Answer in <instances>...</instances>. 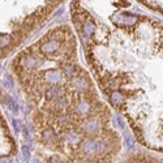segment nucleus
I'll list each match as a JSON object with an SVG mask.
<instances>
[{"label":"nucleus","mask_w":163,"mask_h":163,"mask_svg":"<svg viewBox=\"0 0 163 163\" xmlns=\"http://www.w3.org/2000/svg\"><path fill=\"white\" fill-rule=\"evenodd\" d=\"M98 128H99V121L97 120V119H89V120L85 123V125H84V129L86 131L87 133H94V132H97L98 131Z\"/></svg>","instance_id":"5"},{"label":"nucleus","mask_w":163,"mask_h":163,"mask_svg":"<svg viewBox=\"0 0 163 163\" xmlns=\"http://www.w3.org/2000/svg\"><path fill=\"white\" fill-rule=\"evenodd\" d=\"M22 64L25 65L26 68H35L39 65V60L34 56H26L25 59L22 60Z\"/></svg>","instance_id":"7"},{"label":"nucleus","mask_w":163,"mask_h":163,"mask_svg":"<svg viewBox=\"0 0 163 163\" xmlns=\"http://www.w3.org/2000/svg\"><path fill=\"white\" fill-rule=\"evenodd\" d=\"M0 163H11V159H8V158H1V162Z\"/></svg>","instance_id":"23"},{"label":"nucleus","mask_w":163,"mask_h":163,"mask_svg":"<svg viewBox=\"0 0 163 163\" xmlns=\"http://www.w3.org/2000/svg\"><path fill=\"white\" fill-rule=\"evenodd\" d=\"M43 140L47 141V142H52L55 141V132L51 129H47L43 132Z\"/></svg>","instance_id":"9"},{"label":"nucleus","mask_w":163,"mask_h":163,"mask_svg":"<svg viewBox=\"0 0 163 163\" xmlns=\"http://www.w3.org/2000/svg\"><path fill=\"white\" fill-rule=\"evenodd\" d=\"M116 121L119 123V125L121 126V128H125V125H124V123H123V120H121L120 118H116Z\"/></svg>","instance_id":"20"},{"label":"nucleus","mask_w":163,"mask_h":163,"mask_svg":"<svg viewBox=\"0 0 163 163\" xmlns=\"http://www.w3.org/2000/svg\"><path fill=\"white\" fill-rule=\"evenodd\" d=\"M107 149H108V146H107L106 142H99V146H98V153H106Z\"/></svg>","instance_id":"17"},{"label":"nucleus","mask_w":163,"mask_h":163,"mask_svg":"<svg viewBox=\"0 0 163 163\" xmlns=\"http://www.w3.org/2000/svg\"><path fill=\"white\" fill-rule=\"evenodd\" d=\"M125 143L126 146L129 147H133V145H135V140H133V137H131V136H125Z\"/></svg>","instance_id":"16"},{"label":"nucleus","mask_w":163,"mask_h":163,"mask_svg":"<svg viewBox=\"0 0 163 163\" xmlns=\"http://www.w3.org/2000/svg\"><path fill=\"white\" fill-rule=\"evenodd\" d=\"M46 97H47V99H52V98H55V97L59 99L64 95H63V90L60 89V87L55 86V87H51L47 93H46Z\"/></svg>","instance_id":"6"},{"label":"nucleus","mask_w":163,"mask_h":163,"mask_svg":"<svg viewBox=\"0 0 163 163\" xmlns=\"http://www.w3.org/2000/svg\"><path fill=\"white\" fill-rule=\"evenodd\" d=\"M12 123H13V126H14V129H16L17 132H18V131H20V128H18V123H17L16 120H13V121H12Z\"/></svg>","instance_id":"21"},{"label":"nucleus","mask_w":163,"mask_h":163,"mask_svg":"<svg viewBox=\"0 0 163 163\" xmlns=\"http://www.w3.org/2000/svg\"><path fill=\"white\" fill-rule=\"evenodd\" d=\"M45 78L50 84H56V82H59L62 80V73H60L59 70L50 69L47 72H45Z\"/></svg>","instance_id":"4"},{"label":"nucleus","mask_w":163,"mask_h":163,"mask_svg":"<svg viewBox=\"0 0 163 163\" xmlns=\"http://www.w3.org/2000/svg\"><path fill=\"white\" fill-rule=\"evenodd\" d=\"M86 81H85V80L84 78H77L76 80V81H74L73 82V86L74 87H76V89L77 90H86Z\"/></svg>","instance_id":"10"},{"label":"nucleus","mask_w":163,"mask_h":163,"mask_svg":"<svg viewBox=\"0 0 163 163\" xmlns=\"http://www.w3.org/2000/svg\"><path fill=\"white\" fill-rule=\"evenodd\" d=\"M111 20L115 21L116 24H136L137 22V17L135 16H123V14H115L111 17Z\"/></svg>","instance_id":"3"},{"label":"nucleus","mask_w":163,"mask_h":163,"mask_svg":"<svg viewBox=\"0 0 163 163\" xmlns=\"http://www.w3.org/2000/svg\"><path fill=\"white\" fill-rule=\"evenodd\" d=\"M98 146H99V142L94 140H86L84 143H82V150L84 153L89 155H93L95 153H98Z\"/></svg>","instance_id":"1"},{"label":"nucleus","mask_w":163,"mask_h":163,"mask_svg":"<svg viewBox=\"0 0 163 163\" xmlns=\"http://www.w3.org/2000/svg\"><path fill=\"white\" fill-rule=\"evenodd\" d=\"M110 85H111V86H112V87H115L116 85H119L118 80H114V81H111V82H110Z\"/></svg>","instance_id":"22"},{"label":"nucleus","mask_w":163,"mask_h":163,"mask_svg":"<svg viewBox=\"0 0 163 163\" xmlns=\"http://www.w3.org/2000/svg\"><path fill=\"white\" fill-rule=\"evenodd\" d=\"M121 101H123V95H121L119 91H114V93L111 94V102H112L114 104H119Z\"/></svg>","instance_id":"12"},{"label":"nucleus","mask_w":163,"mask_h":163,"mask_svg":"<svg viewBox=\"0 0 163 163\" xmlns=\"http://www.w3.org/2000/svg\"><path fill=\"white\" fill-rule=\"evenodd\" d=\"M22 155L25 159H29L30 158V149L28 146H22Z\"/></svg>","instance_id":"19"},{"label":"nucleus","mask_w":163,"mask_h":163,"mask_svg":"<svg viewBox=\"0 0 163 163\" xmlns=\"http://www.w3.org/2000/svg\"><path fill=\"white\" fill-rule=\"evenodd\" d=\"M55 103H56L57 108H63V107H67V106H68L69 101H68L67 97H62V98H59L56 102H55Z\"/></svg>","instance_id":"13"},{"label":"nucleus","mask_w":163,"mask_h":163,"mask_svg":"<svg viewBox=\"0 0 163 163\" xmlns=\"http://www.w3.org/2000/svg\"><path fill=\"white\" fill-rule=\"evenodd\" d=\"M12 37L9 35V34H3L1 35V47H5V46L9 45V42H11Z\"/></svg>","instance_id":"15"},{"label":"nucleus","mask_w":163,"mask_h":163,"mask_svg":"<svg viewBox=\"0 0 163 163\" xmlns=\"http://www.w3.org/2000/svg\"><path fill=\"white\" fill-rule=\"evenodd\" d=\"M60 48V43L57 41H48L45 45L41 46V51L43 53H53L55 51H57Z\"/></svg>","instance_id":"2"},{"label":"nucleus","mask_w":163,"mask_h":163,"mask_svg":"<svg viewBox=\"0 0 163 163\" xmlns=\"http://www.w3.org/2000/svg\"><path fill=\"white\" fill-rule=\"evenodd\" d=\"M64 70H65V73H67L68 76H73V73H74V68L72 67V65H65Z\"/></svg>","instance_id":"18"},{"label":"nucleus","mask_w":163,"mask_h":163,"mask_svg":"<svg viewBox=\"0 0 163 163\" xmlns=\"http://www.w3.org/2000/svg\"><path fill=\"white\" fill-rule=\"evenodd\" d=\"M84 30H85V34H86V35H91V34L95 31V26H94V24H91V22H85Z\"/></svg>","instance_id":"11"},{"label":"nucleus","mask_w":163,"mask_h":163,"mask_svg":"<svg viewBox=\"0 0 163 163\" xmlns=\"http://www.w3.org/2000/svg\"><path fill=\"white\" fill-rule=\"evenodd\" d=\"M89 111H90V104L87 102H80L76 106V112L78 115H86Z\"/></svg>","instance_id":"8"},{"label":"nucleus","mask_w":163,"mask_h":163,"mask_svg":"<svg viewBox=\"0 0 163 163\" xmlns=\"http://www.w3.org/2000/svg\"><path fill=\"white\" fill-rule=\"evenodd\" d=\"M68 141H69L72 145H74V143H77L80 141V136L76 135V133H69V135H68Z\"/></svg>","instance_id":"14"}]
</instances>
